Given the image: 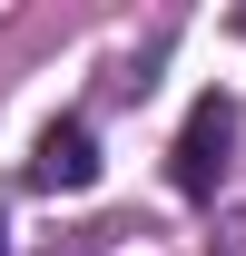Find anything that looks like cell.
<instances>
[{
	"instance_id": "6da1fadb",
	"label": "cell",
	"mask_w": 246,
	"mask_h": 256,
	"mask_svg": "<svg viewBox=\"0 0 246 256\" xmlns=\"http://www.w3.org/2000/svg\"><path fill=\"white\" fill-rule=\"evenodd\" d=\"M226 148H236V98H197L178 128V148H168V178H178V197H216V178H226Z\"/></svg>"
},
{
	"instance_id": "7a4b0ae2",
	"label": "cell",
	"mask_w": 246,
	"mask_h": 256,
	"mask_svg": "<svg viewBox=\"0 0 246 256\" xmlns=\"http://www.w3.org/2000/svg\"><path fill=\"white\" fill-rule=\"evenodd\" d=\"M30 178H40L50 197H79V188H89V178H98V138H89V118H50V128H40Z\"/></svg>"
},
{
	"instance_id": "3957f363",
	"label": "cell",
	"mask_w": 246,
	"mask_h": 256,
	"mask_svg": "<svg viewBox=\"0 0 246 256\" xmlns=\"http://www.w3.org/2000/svg\"><path fill=\"white\" fill-rule=\"evenodd\" d=\"M0 256H10V226H0Z\"/></svg>"
}]
</instances>
